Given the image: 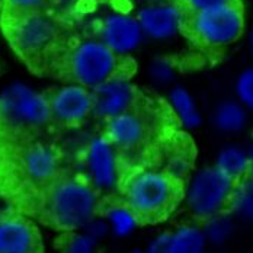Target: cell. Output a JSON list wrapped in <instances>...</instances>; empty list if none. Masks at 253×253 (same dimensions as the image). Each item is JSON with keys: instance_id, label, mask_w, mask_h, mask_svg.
<instances>
[{"instance_id": "obj_1", "label": "cell", "mask_w": 253, "mask_h": 253, "mask_svg": "<svg viewBox=\"0 0 253 253\" xmlns=\"http://www.w3.org/2000/svg\"><path fill=\"white\" fill-rule=\"evenodd\" d=\"M7 204L45 227L73 231L101 211L102 198L87 179L67 172L47 185L13 197Z\"/></svg>"}, {"instance_id": "obj_2", "label": "cell", "mask_w": 253, "mask_h": 253, "mask_svg": "<svg viewBox=\"0 0 253 253\" xmlns=\"http://www.w3.org/2000/svg\"><path fill=\"white\" fill-rule=\"evenodd\" d=\"M135 69L131 57L111 48L96 37L82 40L66 34L52 52L44 75L92 90L112 80H128Z\"/></svg>"}, {"instance_id": "obj_3", "label": "cell", "mask_w": 253, "mask_h": 253, "mask_svg": "<svg viewBox=\"0 0 253 253\" xmlns=\"http://www.w3.org/2000/svg\"><path fill=\"white\" fill-rule=\"evenodd\" d=\"M67 172L63 150L44 137L4 147L0 150V198L7 203Z\"/></svg>"}, {"instance_id": "obj_4", "label": "cell", "mask_w": 253, "mask_h": 253, "mask_svg": "<svg viewBox=\"0 0 253 253\" xmlns=\"http://www.w3.org/2000/svg\"><path fill=\"white\" fill-rule=\"evenodd\" d=\"M183 198L182 179L166 170H140L120 182L118 204L126 207L140 226L166 220Z\"/></svg>"}, {"instance_id": "obj_5", "label": "cell", "mask_w": 253, "mask_h": 253, "mask_svg": "<svg viewBox=\"0 0 253 253\" xmlns=\"http://www.w3.org/2000/svg\"><path fill=\"white\" fill-rule=\"evenodd\" d=\"M50 128L44 93L12 86L0 95V150L44 135Z\"/></svg>"}, {"instance_id": "obj_6", "label": "cell", "mask_w": 253, "mask_h": 253, "mask_svg": "<svg viewBox=\"0 0 253 253\" xmlns=\"http://www.w3.org/2000/svg\"><path fill=\"white\" fill-rule=\"evenodd\" d=\"M9 47L26 67L42 76L54 50L66 37V31L48 12L0 25Z\"/></svg>"}, {"instance_id": "obj_7", "label": "cell", "mask_w": 253, "mask_h": 253, "mask_svg": "<svg viewBox=\"0 0 253 253\" xmlns=\"http://www.w3.org/2000/svg\"><path fill=\"white\" fill-rule=\"evenodd\" d=\"M245 28L242 1L224 3L185 15L180 32L203 48H220L237 41Z\"/></svg>"}, {"instance_id": "obj_8", "label": "cell", "mask_w": 253, "mask_h": 253, "mask_svg": "<svg viewBox=\"0 0 253 253\" xmlns=\"http://www.w3.org/2000/svg\"><path fill=\"white\" fill-rule=\"evenodd\" d=\"M240 182L223 173L217 166L203 170L194 179L186 194L188 211L200 223H210L227 215L236 207Z\"/></svg>"}, {"instance_id": "obj_9", "label": "cell", "mask_w": 253, "mask_h": 253, "mask_svg": "<svg viewBox=\"0 0 253 253\" xmlns=\"http://www.w3.org/2000/svg\"><path fill=\"white\" fill-rule=\"evenodd\" d=\"M50 114V128L73 129L93 115L92 90L80 84L64 83L44 92Z\"/></svg>"}, {"instance_id": "obj_10", "label": "cell", "mask_w": 253, "mask_h": 253, "mask_svg": "<svg viewBox=\"0 0 253 253\" xmlns=\"http://www.w3.org/2000/svg\"><path fill=\"white\" fill-rule=\"evenodd\" d=\"M103 135L117 149V152L134 153L144 149L154 138L157 123L149 101L144 105L105 121Z\"/></svg>"}, {"instance_id": "obj_11", "label": "cell", "mask_w": 253, "mask_h": 253, "mask_svg": "<svg viewBox=\"0 0 253 253\" xmlns=\"http://www.w3.org/2000/svg\"><path fill=\"white\" fill-rule=\"evenodd\" d=\"M82 176L87 179L90 185L99 192L108 194L120 183V166L117 149L102 134L93 138L84 149Z\"/></svg>"}, {"instance_id": "obj_12", "label": "cell", "mask_w": 253, "mask_h": 253, "mask_svg": "<svg viewBox=\"0 0 253 253\" xmlns=\"http://www.w3.org/2000/svg\"><path fill=\"white\" fill-rule=\"evenodd\" d=\"M44 242L35 221L9 207L0 211V253H41Z\"/></svg>"}, {"instance_id": "obj_13", "label": "cell", "mask_w": 253, "mask_h": 253, "mask_svg": "<svg viewBox=\"0 0 253 253\" xmlns=\"http://www.w3.org/2000/svg\"><path fill=\"white\" fill-rule=\"evenodd\" d=\"M93 98V115L108 121L114 117L129 112L147 99L146 96L128 83V80H112L92 89Z\"/></svg>"}, {"instance_id": "obj_14", "label": "cell", "mask_w": 253, "mask_h": 253, "mask_svg": "<svg viewBox=\"0 0 253 253\" xmlns=\"http://www.w3.org/2000/svg\"><path fill=\"white\" fill-rule=\"evenodd\" d=\"M95 32L96 38L114 50L126 54L138 45L143 29L137 18L134 19L123 13H111L102 19Z\"/></svg>"}, {"instance_id": "obj_15", "label": "cell", "mask_w": 253, "mask_h": 253, "mask_svg": "<svg viewBox=\"0 0 253 253\" xmlns=\"http://www.w3.org/2000/svg\"><path fill=\"white\" fill-rule=\"evenodd\" d=\"M182 19V12L172 0L147 4L137 15L141 29L153 38H169L180 32Z\"/></svg>"}, {"instance_id": "obj_16", "label": "cell", "mask_w": 253, "mask_h": 253, "mask_svg": "<svg viewBox=\"0 0 253 253\" xmlns=\"http://www.w3.org/2000/svg\"><path fill=\"white\" fill-rule=\"evenodd\" d=\"M51 1L52 0H3L0 10V25L48 12Z\"/></svg>"}, {"instance_id": "obj_17", "label": "cell", "mask_w": 253, "mask_h": 253, "mask_svg": "<svg viewBox=\"0 0 253 253\" xmlns=\"http://www.w3.org/2000/svg\"><path fill=\"white\" fill-rule=\"evenodd\" d=\"M215 166L223 173H226L227 176L242 183L243 180L249 179L253 163L252 159L243 150L236 149V147H230L218 156Z\"/></svg>"}, {"instance_id": "obj_18", "label": "cell", "mask_w": 253, "mask_h": 253, "mask_svg": "<svg viewBox=\"0 0 253 253\" xmlns=\"http://www.w3.org/2000/svg\"><path fill=\"white\" fill-rule=\"evenodd\" d=\"M205 245L203 233L194 227H185L170 236L166 242V252H201Z\"/></svg>"}, {"instance_id": "obj_19", "label": "cell", "mask_w": 253, "mask_h": 253, "mask_svg": "<svg viewBox=\"0 0 253 253\" xmlns=\"http://www.w3.org/2000/svg\"><path fill=\"white\" fill-rule=\"evenodd\" d=\"M246 123V114L237 103L226 102L215 112V124L224 131H237Z\"/></svg>"}, {"instance_id": "obj_20", "label": "cell", "mask_w": 253, "mask_h": 253, "mask_svg": "<svg viewBox=\"0 0 253 253\" xmlns=\"http://www.w3.org/2000/svg\"><path fill=\"white\" fill-rule=\"evenodd\" d=\"M170 99L179 118L183 121V124L191 126L198 124L200 118H198L195 105L192 103L191 96L183 89H175L170 95Z\"/></svg>"}, {"instance_id": "obj_21", "label": "cell", "mask_w": 253, "mask_h": 253, "mask_svg": "<svg viewBox=\"0 0 253 253\" xmlns=\"http://www.w3.org/2000/svg\"><path fill=\"white\" fill-rule=\"evenodd\" d=\"M55 249L61 252H89L93 248V240L73 231H61L54 243Z\"/></svg>"}, {"instance_id": "obj_22", "label": "cell", "mask_w": 253, "mask_h": 253, "mask_svg": "<svg viewBox=\"0 0 253 253\" xmlns=\"http://www.w3.org/2000/svg\"><path fill=\"white\" fill-rule=\"evenodd\" d=\"M234 210L253 220V179L251 177L240 183Z\"/></svg>"}, {"instance_id": "obj_23", "label": "cell", "mask_w": 253, "mask_h": 253, "mask_svg": "<svg viewBox=\"0 0 253 253\" xmlns=\"http://www.w3.org/2000/svg\"><path fill=\"white\" fill-rule=\"evenodd\" d=\"M179 10L182 12V15H189L198 10H203L207 7H212V6H218V4H224V3H234V1H242V0H172Z\"/></svg>"}, {"instance_id": "obj_24", "label": "cell", "mask_w": 253, "mask_h": 253, "mask_svg": "<svg viewBox=\"0 0 253 253\" xmlns=\"http://www.w3.org/2000/svg\"><path fill=\"white\" fill-rule=\"evenodd\" d=\"M236 89L240 101L253 109V70H248L239 77Z\"/></svg>"}, {"instance_id": "obj_25", "label": "cell", "mask_w": 253, "mask_h": 253, "mask_svg": "<svg viewBox=\"0 0 253 253\" xmlns=\"http://www.w3.org/2000/svg\"><path fill=\"white\" fill-rule=\"evenodd\" d=\"M252 48H253V31H252Z\"/></svg>"}, {"instance_id": "obj_26", "label": "cell", "mask_w": 253, "mask_h": 253, "mask_svg": "<svg viewBox=\"0 0 253 253\" xmlns=\"http://www.w3.org/2000/svg\"><path fill=\"white\" fill-rule=\"evenodd\" d=\"M1 1H3V0H0V10H1Z\"/></svg>"}]
</instances>
